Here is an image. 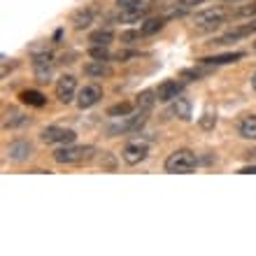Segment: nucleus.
<instances>
[{"instance_id":"obj_8","label":"nucleus","mask_w":256,"mask_h":256,"mask_svg":"<svg viewBox=\"0 0 256 256\" xmlns=\"http://www.w3.org/2000/svg\"><path fill=\"white\" fill-rule=\"evenodd\" d=\"M77 77L74 74H61L58 82H56V98L63 102V105H70L77 98Z\"/></svg>"},{"instance_id":"obj_31","label":"nucleus","mask_w":256,"mask_h":256,"mask_svg":"<svg viewBox=\"0 0 256 256\" xmlns=\"http://www.w3.org/2000/svg\"><path fill=\"white\" fill-rule=\"evenodd\" d=\"M144 5V0H116V7L119 10H130V7Z\"/></svg>"},{"instance_id":"obj_19","label":"nucleus","mask_w":256,"mask_h":256,"mask_svg":"<svg viewBox=\"0 0 256 256\" xmlns=\"http://www.w3.org/2000/svg\"><path fill=\"white\" fill-rule=\"evenodd\" d=\"M96 19V10H91V7H84V10H77V12L72 14V24L77 30H84V28H88L91 24H94Z\"/></svg>"},{"instance_id":"obj_14","label":"nucleus","mask_w":256,"mask_h":256,"mask_svg":"<svg viewBox=\"0 0 256 256\" xmlns=\"http://www.w3.org/2000/svg\"><path fill=\"white\" fill-rule=\"evenodd\" d=\"M168 114L175 116V119H180V122H191V102L180 96V98H175V100L170 102Z\"/></svg>"},{"instance_id":"obj_1","label":"nucleus","mask_w":256,"mask_h":256,"mask_svg":"<svg viewBox=\"0 0 256 256\" xmlns=\"http://www.w3.org/2000/svg\"><path fill=\"white\" fill-rule=\"evenodd\" d=\"M96 156L94 144H61L54 152V161L61 166H82Z\"/></svg>"},{"instance_id":"obj_21","label":"nucleus","mask_w":256,"mask_h":256,"mask_svg":"<svg viewBox=\"0 0 256 256\" xmlns=\"http://www.w3.org/2000/svg\"><path fill=\"white\" fill-rule=\"evenodd\" d=\"M144 14H147V5H138V7H130V10H119V16H116V21L133 24V21L144 19Z\"/></svg>"},{"instance_id":"obj_35","label":"nucleus","mask_w":256,"mask_h":256,"mask_svg":"<svg viewBox=\"0 0 256 256\" xmlns=\"http://www.w3.org/2000/svg\"><path fill=\"white\" fill-rule=\"evenodd\" d=\"M254 49H256V44H254Z\"/></svg>"},{"instance_id":"obj_9","label":"nucleus","mask_w":256,"mask_h":256,"mask_svg":"<svg viewBox=\"0 0 256 256\" xmlns=\"http://www.w3.org/2000/svg\"><path fill=\"white\" fill-rule=\"evenodd\" d=\"M147 156H149V144L144 140L128 142L126 147H124V152H122V158H124L126 166H138V163H142Z\"/></svg>"},{"instance_id":"obj_27","label":"nucleus","mask_w":256,"mask_h":256,"mask_svg":"<svg viewBox=\"0 0 256 256\" xmlns=\"http://www.w3.org/2000/svg\"><path fill=\"white\" fill-rule=\"evenodd\" d=\"M88 56H91V58H98V61H110V58H112L110 49L102 47V44H91V47H88Z\"/></svg>"},{"instance_id":"obj_2","label":"nucleus","mask_w":256,"mask_h":256,"mask_svg":"<svg viewBox=\"0 0 256 256\" xmlns=\"http://www.w3.org/2000/svg\"><path fill=\"white\" fill-rule=\"evenodd\" d=\"M147 114H149V112L135 110L133 114L119 116V119H114V124L105 126V133H108V138H116V135H128V133H138V130H140V128L147 124Z\"/></svg>"},{"instance_id":"obj_23","label":"nucleus","mask_w":256,"mask_h":256,"mask_svg":"<svg viewBox=\"0 0 256 256\" xmlns=\"http://www.w3.org/2000/svg\"><path fill=\"white\" fill-rule=\"evenodd\" d=\"M212 72V66H205V63H198L196 68H186L182 70V80H189V82H198L202 77H208Z\"/></svg>"},{"instance_id":"obj_30","label":"nucleus","mask_w":256,"mask_h":256,"mask_svg":"<svg viewBox=\"0 0 256 256\" xmlns=\"http://www.w3.org/2000/svg\"><path fill=\"white\" fill-rule=\"evenodd\" d=\"M140 38H144L140 28H138V30H124V33H122V42H126V44H130V42H135V40H140Z\"/></svg>"},{"instance_id":"obj_22","label":"nucleus","mask_w":256,"mask_h":256,"mask_svg":"<svg viewBox=\"0 0 256 256\" xmlns=\"http://www.w3.org/2000/svg\"><path fill=\"white\" fill-rule=\"evenodd\" d=\"M112 40H114V30L110 26L98 28V30H94V33L88 35V42H91V44H102V47H110Z\"/></svg>"},{"instance_id":"obj_20","label":"nucleus","mask_w":256,"mask_h":256,"mask_svg":"<svg viewBox=\"0 0 256 256\" xmlns=\"http://www.w3.org/2000/svg\"><path fill=\"white\" fill-rule=\"evenodd\" d=\"M156 88L152 91V88H147V91H142V94L135 96V110H142V112H149V110L156 105Z\"/></svg>"},{"instance_id":"obj_34","label":"nucleus","mask_w":256,"mask_h":256,"mask_svg":"<svg viewBox=\"0 0 256 256\" xmlns=\"http://www.w3.org/2000/svg\"><path fill=\"white\" fill-rule=\"evenodd\" d=\"M222 2H240V0H222Z\"/></svg>"},{"instance_id":"obj_15","label":"nucleus","mask_w":256,"mask_h":256,"mask_svg":"<svg viewBox=\"0 0 256 256\" xmlns=\"http://www.w3.org/2000/svg\"><path fill=\"white\" fill-rule=\"evenodd\" d=\"M240 58H244V52H230V54H214V56H205V58H200L198 63H205V66H228V63H236L240 61Z\"/></svg>"},{"instance_id":"obj_18","label":"nucleus","mask_w":256,"mask_h":256,"mask_svg":"<svg viewBox=\"0 0 256 256\" xmlns=\"http://www.w3.org/2000/svg\"><path fill=\"white\" fill-rule=\"evenodd\" d=\"M21 102L28 105V108H44L47 105V96L40 94V91H35V88H26V91H21Z\"/></svg>"},{"instance_id":"obj_26","label":"nucleus","mask_w":256,"mask_h":256,"mask_svg":"<svg viewBox=\"0 0 256 256\" xmlns=\"http://www.w3.org/2000/svg\"><path fill=\"white\" fill-rule=\"evenodd\" d=\"M133 110H135V102H116V105H112L108 110V116L110 119H119V116L133 114Z\"/></svg>"},{"instance_id":"obj_12","label":"nucleus","mask_w":256,"mask_h":256,"mask_svg":"<svg viewBox=\"0 0 256 256\" xmlns=\"http://www.w3.org/2000/svg\"><path fill=\"white\" fill-rule=\"evenodd\" d=\"M5 154L10 156V161L24 163V161H28V158L33 156V144H30L28 140H14V142L7 144Z\"/></svg>"},{"instance_id":"obj_29","label":"nucleus","mask_w":256,"mask_h":256,"mask_svg":"<svg viewBox=\"0 0 256 256\" xmlns=\"http://www.w3.org/2000/svg\"><path fill=\"white\" fill-rule=\"evenodd\" d=\"M214 126H216V114H212V112H205V114L200 116V128H202V130H212Z\"/></svg>"},{"instance_id":"obj_25","label":"nucleus","mask_w":256,"mask_h":256,"mask_svg":"<svg viewBox=\"0 0 256 256\" xmlns=\"http://www.w3.org/2000/svg\"><path fill=\"white\" fill-rule=\"evenodd\" d=\"M205 0H180V2H175V7H172V12L166 14V19H172V16H182V14H186L191 10V7L196 5H202Z\"/></svg>"},{"instance_id":"obj_28","label":"nucleus","mask_w":256,"mask_h":256,"mask_svg":"<svg viewBox=\"0 0 256 256\" xmlns=\"http://www.w3.org/2000/svg\"><path fill=\"white\" fill-rule=\"evenodd\" d=\"M233 16H236V19H242V16H252V19H254L256 16V0L254 2H250V5L238 7L236 12H233Z\"/></svg>"},{"instance_id":"obj_6","label":"nucleus","mask_w":256,"mask_h":256,"mask_svg":"<svg viewBox=\"0 0 256 256\" xmlns=\"http://www.w3.org/2000/svg\"><path fill=\"white\" fill-rule=\"evenodd\" d=\"M33 74L35 80L40 82V84H47L52 80V74H54V56L49 54V52H42V54H35L33 56Z\"/></svg>"},{"instance_id":"obj_32","label":"nucleus","mask_w":256,"mask_h":256,"mask_svg":"<svg viewBox=\"0 0 256 256\" xmlns=\"http://www.w3.org/2000/svg\"><path fill=\"white\" fill-rule=\"evenodd\" d=\"M100 163H105V168L114 170V158H112V156H110L108 152H105V154H102V161H100Z\"/></svg>"},{"instance_id":"obj_16","label":"nucleus","mask_w":256,"mask_h":256,"mask_svg":"<svg viewBox=\"0 0 256 256\" xmlns=\"http://www.w3.org/2000/svg\"><path fill=\"white\" fill-rule=\"evenodd\" d=\"M238 135L242 140H256V114H244L238 122Z\"/></svg>"},{"instance_id":"obj_5","label":"nucleus","mask_w":256,"mask_h":256,"mask_svg":"<svg viewBox=\"0 0 256 256\" xmlns=\"http://www.w3.org/2000/svg\"><path fill=\"white\" fill-rule=\"evenodd\" d=\"M40 140L44 144H72L77 140V133L72 128H63V126H47L42 128Z\"/></svg>"},{"instance_id":"obj_3","label":"nucleus","mask_w":256,"mask_h":256,"mask_svg":"<svg viewBox=\"0 0 256 256\" xmlns=\"http://www.w3.org/2000/svg\"><path fill=\"white\" fill-rule=\"evenodd\" d=\"M233 12H228L226 7L222 5H214V7H208V10H200V12L194 14V26L198 30H214L219 28L222 24H226V19H230Z\"/></svg>"},{"instance_id":"obj_10","label":"nucleus","mask_w":256,"mask_h":256,"mask_svg":"<svg viewBox=\"0 0 256 256\" xmlns=\"http://www.w3.org/2000/svg\"><path fill=\"white\" fill-rule=\"evenodd\" d=\"M100 98H102V88L98 86V84H86L84 88L77 91L74 102H77V108L80 110H88V108H94V105H98Z\"/></svg>"},{"instance_id":"obj_33","label":"nucleus","mask_w":256,"mask_h":256,"mask_svg":"<svg viewBox=\"0 0 256 256\" xmlns=\"http://www.w3.org/2000/svg\"><path fill=\"white\" fill-rule=\"evenodd\" d=\"M252 88H254V91H256V72L252 74Z\"/></svg>"},{"instance_id":"obj_13","label":"nucleus","mask_w":256,"mask_h":256,"mask_svg":"<svg viewBox=\"0 0 256 256\" xmlns=\"http://www.w3.org/2000/svg\"><path fill=\"white\" fill-rule=\"evenodd\" d=\"M112 72H114V68L110 66V61H98V58H94V61H88L86 66H84V74L91 77V80L112 77Z\"/></svg>"},{"instance_id":"obj_11","label":"nucleus","mask_w":256,"mask_h":256,"mask_svg":"<svg viewBox=\"0 0 256 256\" xmlns=\"http://www.w3.org/2000/svg\"><path fill=\"white\" fill-rule=\"evenodd\" d=\"M184 91V82L180 80H166L163 84H158V88H156V98H158V102H172L175 98H180Z\"/></svg>"},{"instance_id":"obj_7","label":"nucleus","mask_w":256,"mask_h":256,"mask_svg":"<svg viewBox=\"0 0 256 256\" xmlns=\"http://www.w3.org/2000/svg\"><path fill=\"white\" fill-rule=\"evenodd\" d=\"M254 33H256V19H252L250 24H242V26H236V28H230V30H226L224 35L214 38L210 44H230V42L244 40V38H250Z\"/></svg>"},{"instance_id":"obj_4","label":"nucleus","mask_w":256,"mask_h":256,"mask_svg":"<svg viewBox=\"0 0 256 256\" xmlns=\"http://www.w3.org/2000/svg\"><path fill=\"white\" fill-rule=\"evenodd\" d=\"M196 166H198V158L191 149H175L163 163L166 172H172V175H189L196 170Z\"/></svg>"},{"instance_id":"obj_24","label":"nucleus","mask_w":256,"mask_h":256,"mask_svg":"<svg viewBox=\"0 0 256 256\" xmlns=\"http://www.w3.org/2000/svg\"><path fill=\"white\" fill-rule=\"evenodd\" d=\"M163 26H166V16H152V19L142 21L140 30H142V35H154V33H158Z\"/></svg>"},{"instance_id":"obj_17","label":"nucleus","mask_w":256,"mask_h":256,"mask_svg":"<svg viewBox=\"0 0 256 256\" xmlns=\"http://www.w3.org/2000/svg\"><path fill=\"white\" fill-rule=\"evenodd\" d=\"M28 124V116L24 112H19L16 108H10L5 110V119H2V128H19V126H26Z\"/></svg>"}]
</instances>
